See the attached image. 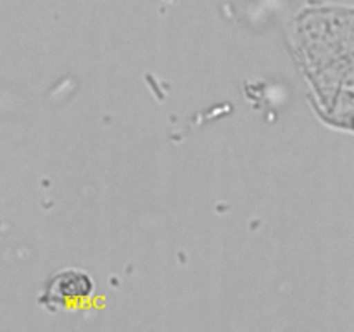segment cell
<instances>
[{"label": "cell", "mask_w": 354, "mask_h": 332, "mask_svg": "<svg viewBox=\"0 0 354 332\" xmlns=\"http://www.w3.org/2000/svg\"><path fill=\"white\" fill-rule=\"evenodd\" d=\"M95 290L93 279L80 268H64L50 277L45 284L38 303L45 310L52 311H75L88 306Z\"/></svg>", "instance_id": "1"}]
</instances>
